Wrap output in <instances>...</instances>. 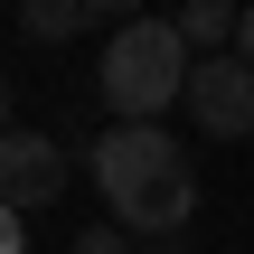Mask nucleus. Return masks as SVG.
Masks as SVG:
<instances>
[{
  "instance_id": "nucleus-11",
  "label": "nucleus",
  "mask_w": 254,
  "mask_h": 254,
  "mask_svg": "<svg viewBox=\"0 0 254 254\" xmlns=\"http://www.w3.org/2000/svg\"><path fill=\"white\" fill-rule=\"evenodd\" d=\"M151 254H189V236H160V245H151Z\"/></svg>"
},
{
  "instance_id": "nucleus-9",
  "label": "nucleus",
  "mask_w": 254,
  "mask_h": 254,
  "mask_svg": "<svg viewBox=\"0 0 254 254\" xmlns=\"http://www.w3.org/2000/svg\"><path fill=\"white\" fill-rule=\"evenodd\" d=\"M94 19H141V0H94Z\"/></svg>"
},
{
  "instance_id": "nucleus-3",
  "label": "nucleus",
  "mask_w": 254,
  "mask_h": 254,
  "mask_svg": "<svg viewBox=\"0 0 254 254\" xmlns=\"http://www.w3.org/2000/svg\"><path fill=\"white\" fill-rule=\"evenodd\" d=\"M179 104H189V123H198L207 141H245V132H254V57H236V47L198 57Z\"/></svg>"
},
{
  "instance_id": "nucleus-4",
  "label": "nucleus",
  "mask_w": 254,
  "mask_h": 254,
  "mask_svg": "<svg viewBox=\"0 0 254 254\" xmlns=\"http://www.w3.org/2000/svg\"><path fill=\"white\" fill-rule=\"evenodd\" d=\"M66 141L57 132H28V123H9L0 132V207H19V217H38V207H57L66 198Z\"/></svg>"
},
{
  "instance_id": "nucleus-12",
  "label": "nucleus",
  "mask_w": 254,
  "mask_h": 254,
  "mask_svg": "<svg viewBox=\"0 0 254 254\" xmlns=\"http://www.w3.org/2000/svg\"><path fill=\"white\" fill-rule=\"evenodd\" d=\"M0 132H9V75H0Z\"/></svg>"
},
{
  "instance_id": "nucleus-8",
  "label": "nucleus",
  "mask_w": 254,
  "mask_h": 254,
  "mask_svg": "<svg viewBox=\"0 0 254 254\" xmlns=\"http://www.w3.org/2000/svg\"><path fill=\"white\" fill-rule=\"evenodd\" d=\"M0 254H28V226H19V207H0Z\"/></svg>"
},
{
  "instance_id": "nucleus-10",
  "label": "nucleus",
  "mask_w": 254,
  "mask_h": 254,
  "mask_svg": "<svg viewBox=\"0 0 254 254\" xmlns=\"http://www.w3.org/2000/svg\"><path fill=\"white\" fill-rule=\"evenodd\" d=\"M236 57H254V0H245V19H236Z\"/></svg>"
},
{
  "instance_id": "nucleus-6",
  "label": "nucleus",
  "mask_w": 254,
  "mask_h": 254,
  "mask_svg": "<svg viewBox=\"0 0 254 254\" xmlns=\"http://www.w3.org/2000/svg\"><path fill=\"white\" fill-rule=\"evenodd\" d=\"M85 19H94V0H19V28H28L38 47H66Z\"/></svg>"
},
{
  "instance_id": "nucleus-2",
  "label": "nucleus",
  "mask_w": 254,
  "mask_h": 254,
  "mask_svg": "<svg viewBox=\"0 0 254 254\" xmlns=\"http://www.w3.org/2000/svg\"><path fill=\"white\" fill-rule=\"evenodd\" d=\"M189 66H198V47L179 38V19H113V38H104V104L123 113V123H160L179 94H189Z\"/></svg>"
},
{
  "instance_id": "nucleus-5",
  "label": "nucleus",
  "mask_w": 254,
  "mask_h": 254,
  "mask_svg": "<svg viewBox=\"0 0 254 254\" xmlns=\"http://www.w3.org/2000/svg\"><path fill=\"white\" fill-rule=\"evenodd\" d=\"M236 19H245V0H189L179 9V38L198 57H217V47H236Z\"/></svg>"
},
{
  "instance_id": "nucleus-1",
  "label": "nucleus",
  "mask_w": 254,
  "mask_h": 254,
  "mask_svg": "<svg viewBox=\"0 0 254 254\" xmlns=\"http://www.w3.org/2000/svg\"><path fill=\"white\" fill-rule=\"evenodd\" d=\"M94 189H104V207H113V226H132V236H179L189 226V207H198V170H189V151L160 132V123H113L104 141H94Z\"/></svg>"
},
{
  "instance_id": "nucleus-7",
  "label": "nucleus",
  "mask_w": 254,
  "mask_h": 254,
  "mask_svg": "<svg viewBox=\"0 0 254 254\" xmlns=\"http://www.w3.org/2000/svg\"><path fill=\"white\" fill-rule=\"evenodd\" d=\"M66 254H141V245H132V226H85Z\"/></svg>"
}]
</instances>
